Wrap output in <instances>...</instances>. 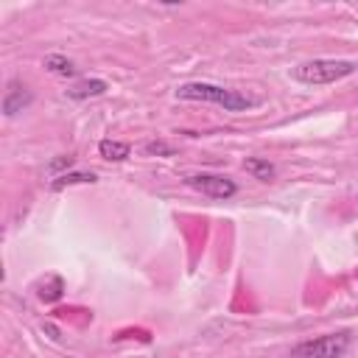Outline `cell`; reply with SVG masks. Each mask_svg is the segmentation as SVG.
<instances>
[{"label": "cell", "instance_id": "6da1fadb", "mask_svg": "<svg viewBox=\"0 0 358 358\" xmlns=\"http://www.w3.org/2000/svg\"><path fill=\"white\" fill-rule=\"evenodd\" d=\"M176 98L182 101H204V103H215L227 112H246L263 103L260 95L252 92H241V90H229V87H218V84H204V81H187L179 84L173 90Z\"/></svg>", "mask_w": 358, "mask_h": 358}, {"label": "cell", "instance_id": "7a4b0ae2", "mask_svg": "<svg viewBox=\"0 0 358 358\" xmlns=\"http://www.w3.org/2000/svg\"><path fill=\"white\" fill-rule=\"evenodd\" d=\"M355 62L350 59H313L299 67H294V78L302 84H333L338 78H347L355 73Z\"/></svg>", "mask_w": 358, "mask_h": 358}, {"label": "cell", "instance_id": "3957f363", "mask_svg": "<svg viewBox=\"0 0 358 358\" xmlns=\"http://www.w3.org/2000/svg\"><path fill=\"white\" fill-rule=\"evenodd\" d=\"M350 350V333H327L308 338L291 350V358H341Z\"/></svg>", "mask_w": 358, "mask_h": 358}, {"label": "cell", "instance_id": "277c9868", "mask_svg": "<svg viewBox=\"0 0 358 358\" xmlns=\"http://www.w3.org/2000/svg\"><path fill=\"white\" fill-rule=\"evenodd\" d=\"M185 182H187V187H193L210 199H229L238 193V185L229 176H218V173H190Z\"/></svg>", "mask_w": 358, "mask_h": 358}, {"label": "cell", "instance_id": "5b68a950", "mask_svg": "<svg viewBox=\"0 0 358 358\" xmlns=\"http://www.w3.org/2000/svg\"><path fill=\"white\" fill-rule=\"evenodd\" d=\"M31 101H34V92H31L25 84H20V81H8V90H6V95H3V115L11 117V115L22 112Z\"/></svg>", "mask_w": 358, "mask_h": 358}, {"label": "cell", "instance_id": "8992f818", "mask_svg": "<svg viewBox=\"0 0 358 358\" xmlns=\"http://www.w3.org/2000/svg\"><path fill=\"white\" fill-rule=\"evenodd\" d=\"M103 92H106V81H101V78H81V81H76V84L67 87V98H73V101L98 98Z\"/></svg>", "mask_w": 358, "mask_h": 358}, {"label": "cell", "instance_id": "52a82bcc", "mask_svg": "<svg viewBox=\"0 0 358 358\" xmlns=\"http://www.w3.org/2000/svg\"><path fill=\"white\" fill-rule=\"evenodd\" d=\"M95 182V173L92 171H73V173H62L50 182L53 190H64V187H73V185H92Z\"/></svg>", "mask_w": 358, "mask_h": 358}, {"label": "cell", "instance_id": "ba28073f", "mask_svg": "<svg viewBox=\"0 0 358 358\" xmlns=\"http://www.w3.org/2000/svg\"><path fill=\"white\" fill-rule=\"evenodd\" d=\"M45 70L48 73H53V76H62V78H70V76H76V64L70 62V59H64V56H59V53H50V56H45Z\"/></svg>", "mask_w": 358, "mask_h": 358}, {"label": "cell", "instance_id": "9c48e42d", "mask_svg": "<svg viewBox=\"0 0 358 358\" xmlns=\"http://www.w3.org/2000/svg\"><path fill=\"white\" fill-rule=\"evenodd\" d=\"M98 154L103 159H112V162H120L129 157V145L126 143H117V140H101L98 143Z\"/></svg>", "mask_w": 358, "mask_h": 358}, {"label": "cell", "instance_id": "30bf717a", "mask_svg": "<svg viewBox=\"0 0 358 358\" xmlns=\"http://www.w3.org/2000/svg\"><path fill=\"white\" fill-rule=\"evenodd\" d=\"M243 168H246V173H252L255 179H263V182L274 179V165H271L268 159H260V157H249V159L243 162Z\"/></svg>", "mask_w": 358, "mask_h": 358}, {"label": "cell", "instance_id": "8fae6325", "mask_svg": "<svg viewBox=\"0 0 358 358\" xmlns=\"http://www.w3.org/2000/svg\"><path fill=\"white\" fill-rule=\"evenodd\" d=\"M62 296V280L59 277H50V288H45L42 285V291H39V299H45V302H53V299H59Z\"/></svg>", "mask_w": 358, "mask_h": 358}, {"label": "cell", "instance_id": "7c38bea8", "mask_svg": "<svg viewBox=\"0 0 358 358\" xmlns=\"http://www.w3.org/2000/svg\"><path fill=\"white\" fill-rule=\"evenodd\" d=\"M145 154H171V145H165V143H145Z\"/></svg>", "mask_w": 358, "mask_h": 358}]
</instances>
